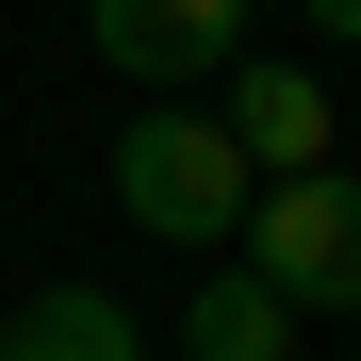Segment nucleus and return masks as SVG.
I'll return each mask as SVG.
<instances>
[{
  "mask_svg": "<svg viewBox=\"0 0 361 361\" xmlns=\"http://www.w3.org/2000/svg\"><path fill=\"white\" fill-rule=\"evenodd\" d=\"M247 197H263V164L230 148V115L148 99L132 132H115V214H132V230H164V247H230V230H247Z\"/></svg>",
  "mask_w": 361,
  "mask_h": 361,
  "instance_id": "f257e3e1",
  "label": "nucleus"
},
{
  "mask_svg": "<svg viewBox=\"0 0 361 361\" xmlns=\"http://www.w3.org/2000/svg\"><path fill=\"white\" fill-rule=\"evenodd\" d=\"M247 247L295 312H361V164H279L247 197Z\"/></svg>",
  "mask_w": 361,
  "mask_h": 361,
  "instance_id": "f03ea898",
  "label": "nucleus"
},
{
  "mask_svg": "<svg viewBox=\"0 0 361 361\" xmlns=\"http://www.w3.org/2000/svg\"><path fill=\"white\" fill-rule=\"evenodd\" d=\"M82 33L132 82H214L230 49H247V0H82Z\"/></svg>",
  "mask_w": 361,
  "mask_h": 361,
  "instance_id": "7ed1b4c3",
  "label": "nucleus"
},
{
  "mask_svg": "<svg viewBox=\"0 0 361 361\" xmlns=\"http://www.w3.org/2000/svg\"><path fill=\"white\" fill-rule=\"evenodd\" d=\"M230 148H247V164H329V82L312 66H263V49H230Z\"/></svg>",
  "mask_w": 361,
  "mask_h": 361,
  "instance_id": "20e7f679",
  "label": "nucleus"
},
{
  "mask_svg": "<svg viewBox=\"0 0 361 361\" xmlns=\"http://www.w3.org/2000/svg\"><path fill=\"white\" fill-rule=\"evenodd\" d=\"M0 361H148V329H132V295H99V279H49V295H17Z\"/></svg>",
  "mask_w": 361,
  "mask_h": 361,
  "instance_id": "39448f33",
  "label": "nucleus"
},
{
  "mask_svg": "<svg viewBox=\"0 0 361 361\" xmlns=\"http://www.w3.org/2000/svg\"><path fill=\"white\" fill-rule=\"evenodd\" d=\"M180 345H197V361H279V345H295V295L247 263V279H214L197 312H180Z\"/></svg>",
  "mask_w": 361,
  "mask_h": 361,
  "instance_id": "423d86ee",
  "label": "nucleus"
},
{
  "mask_svg": "<svg viewBox=\"0 0 361 361\" xmlns=\"http://www.w3.org/2000/svg\"><path fill=\"white\" fill-rule=\"evenodd\" d=\"M312 33H345V49H361V0H312Z\"/></svg>",
  "mask_w": 361,
  "mask_h": 361,
  "instance_id": "0eeeda50",
  "label": "nucleus"
}]
</instances>
